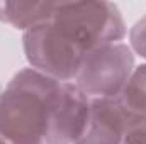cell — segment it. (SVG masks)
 Here are the masks:
<instances>
[{
  "label": "cell",
  "instance_id": "1",
  "mask_svg": "<svg viewBox=\"0 0 146 144\" xmlns=\"http://www.w3.org/2000/svg\"><path fill=\"white\" fill-rule=\"evenodd\" d=\"M126 34L124 17L112 2H60L49 20L22 34V48L31 68L56 81H73L90 51L122 42Z\"/></svg>",
  "mask_w": 146,
  "mask_h": 144
},
{
  "label": "cell",
  "instance_id": "2",
  "mask_svg": "<svg viewBox=\"0 0 146 144\" xmlns=\"http://www.w3.org/2000/svg\"><path fill=\"white\" fill-rule=\"evenodd\" d=\"M58 83L31 66L15 73L0 92V139L7 144H46Z\"/></svg>",
  "mask_w": 146,
  "mask_h": 144
},
{
  "label": "cell",
  "instance_id": "3",
  "mask_svg": "<svg viewBox=\"0 0 146 144\" xmlns=\"http://www.w3.org/2000/svg\"><path fill=\"white\" fill-rule=\"evenodd\" d=\"M134 70V53L126 42H114L90 51L73 83L88 98H115Z\"/></svg>",
  "mask_w": 146,
  "mask_h": 144
},
{
  "label": "cell",
  "instance_id": "4",
  "mask_svg": "<svg viewBox=\"0 0 146 144\" xmlns=\"http://www.w3.org/2000/svg\"><path fill=\"white\" fill-rule=\"evenodd\" d=\"M90 98L73 83L60 81L51 100L46 144H75L83 132Z\"/></svg>",
  "mask_w": 146,
  "mask_h": 144
},
{
  "label": "cell",
  "instance_id": "5",
  "mask_svg": "<svg viewBox=\"0 0 146 144\" xmlns=\"http://www.w3.org/2000/svg\"><path fill=\"white\" fill-rule=\"evenodd\" d=\"M134 119L115 98H90L87 122L75 144H122L126 129Z\"/></svg>",
  "mask_w": 146,
  "mask_h": 144
},
{
  "label": "cell",
  "instance_id": "6",
  "mask_svg": "<svg viewBox=\"0 0 146 144\" xmlns=\"http://www.w3.org/2000/svg\"><path fill=\"white\" fill-rule=\"evenodd\" d=\"M56 3L53 2H0V22L17 31H29L51 19Z\"/></svg>",
  "mask_w": 146,
  "mask_h": 144
},
{
  "label": "cell",
  "instance_id": "7",
  "mask_svg": "<svg viewBox=\"0 0 146 144\" xmlns=\"http://www.w3.org/2000/svg\"><path fill=\"white\" fill-rule=\"evenodd\" d=\"M119 100L131 115H146V63L134 66L126 87L119 95Z\"/></svg>",
  "mask_w": 146,
  "mask_h": 144
},
{
  "label": "cell",
  "instance_id": "8",
  "mask_svg": "<svg viewBox=\"0 0 146 144\" xmlns=\"http://www.w3.org/2000/svg\"><path fill=\"white\" fill-rule=\"evenodd\" d=\"M129 48L134 54L146 59V14L129 29Z\"/></svg>",
  "mask_w": 146,
  "mask_h": 144
},
{
  "label": "cell",
  "instance_id": "9",
  "mask_svg": "<svg viewBox=\"0 0 146 144\" xmlns=\"http://www.w3.org/2000/svg\"><path fill=\"white\" fill-rule=\"evenodd\" d=\"M122 144H146V115L134 117L129 122Z\"/></svg>",
  "mask_w": 146,
  "mask_h": 144
},
{
  "label": "cell",
  "instance_id": "10",
  "mask_svg": "<svg viewBox=\"0 0 146 144\" xmlns=\"http://www.w3.org/2000/svg\"><path fill=\"white\" fill-rule=\"evenodd\" d=\"M0 144H7V143H5V141H2V139H0Z\"/></svg>",
  "mask_w": 146,
  "mask_h": 144
}]
</instances>
